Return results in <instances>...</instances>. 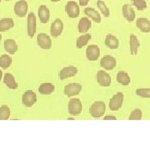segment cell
I'll return each instance as SVG.
<instances>
[{
    "mask_svg": "<svg viewBox=\"0 0 150 150\" xmlns=\"http://www.w3.org/2000/svg\"><path fill=\"white\" fill-rule=\"evenodd\" d=\"M105 110H106L105 103L103 101H97L92 104L89 112L93 118H99L103 116V114L105 113Z\"/></svg>",
    "mask_w": 150,
    "mask_h": 150,
    "instance_id": "cell-1",
    "label": "cell"
},
{
    "mask_svg": "<svg viewBox=\"0 0 150 150\" xmlns=\"http://www.w3.org/2000/svg\"><path fill=\"white\" fill-rule=\"evenodd\" d=\"M123 98H124V95L123 93L118 92L117 93H115L112 97V98L109 100L108 107L110 108V110H112V111L118 110L123 105Z\"/></svg>",
    "mask_w": 150,
    "mask_h": 150,
    "instance_id": "cell-2",
    "label": "cell"
},
{
    "mask_svg": "<svg viewBox=\"0 0 150 150\" xmlns=\"http://www.w3.org/2000/svg\"><path fill=\"white\" fill-rule=\"evenodd\" d=\"M65 11L69 18H76L79 16L80 13L79 4H78L74 1H69L65 5Z\"/></svg>",
    "mask_w": 150,
    "mask_h": 150,
    "instance_id": "cell-3",
    "label": "cell"
},
{
    "mask_svg": "<svg viewBox=\"0 0 150 150\" xmlns=\"http://www.w3.org/2000/svg\"><path fill=\"white\" fill-rule=\"evenodd\" d=\"M83 105L79 98H71L69 102V112L72 115H79L82 112Z\"/></svg>",
    "mask_w": 150,
    "mask_h": 150,
    "instance_id": "cell-4",
    "label": "cell"
},
{
    "mask_svg": "<svg viewBox=\"0 0 150 150\" xmlns=\"http://www.w3.org/2000/svg\"><path fill=\"white\" fill-rule=\"evenodd\" d=\"M38 45L42 48L48 50L52 48V39L46 33H39L37 36Z\"/></svg>",
    "mask_w": 150,
    "mask_h": 150,
    "instance_id": "cell-5",
    "label": "cell"
},
{
    "mask_svg": "<svg viewBox=\"0 0 150 150\" xmlns=\"http://www.w3.org/2000/svg\"><path fill=\"white\" fill-rule=\"evenodd\" d=\"M117 64V61L111 55H105L100 60V66L106 70H112Z\"/></svg>",
    "mask_w": 150,
    "mask_h": 150,
    "instance_id": "cell-6",
    "label": "cell"
},
{
    "mask_svg": "<svg viewBox=\"0 0 150 150\" xmlns=\"http://www.w3.org/2000/svg\"><path fill=\"white\" fill-rule=\"evenodd\" d=\"M22 101H23V103L25 107H32L33 105L37 102V95L34 92L31 91V90H28L23 93Z\"/></svg>",
    "mask_w": 150,
    "mask_h": 150,
    "instance_id": "cell-7",
    "label": "cell"
},
{
    "mask_svg": "<svg viewBox=\"0 0 150 150\" xmlns=\"http://www.w3.org/2000/svg\"><path fill=\"white\" fill-rule=\"evenodd\" d=\"M79 69L74 66H69V67H65L64 69L60 70L59 72V79L61 80H64L71 77H74L75 75L78 74Z\"/></svg>",
    "mask_w": 150,
    "mask_h": 150,
    "instance_id": "cell-8",
    "label": "cell"
},
{
    "mask_svg": "<svg viewBox=\"0 0 150 150\" xmlns=\"http://www.w3.org/2000/svg\"><path fill=\"white\" fill-rule=\"evenodd\" d=\"M83 87L80 83H69L68 85L64 87V94L68 97H73L75 95H78L80 93L81 90H82Z\"/></svg>",
    "mask_w": 150,
    "mask_h": 150,
    "instance_id": "cell-9",
    "label": "cell"
},
{
    "mask_svg": "<svg viewBox=\"0 0 150 150\" xmlns=\"http://www.w3.org/2000/svg\"><path fill=\"white\" fill-rule=\"evenodd\" d=\"M28 3L26 0H18L14 5V13L17 16L24 17L28 13Z\"/></svg>",
    "mask_w": 150,
    "mask_h": 150,
    "instance_id": "cell-10",
    "label": "cell"
},
{
    "mask_svg": "<svg viewBox=\"0 0 150 150\" xmlns=\"http://www.w3.org/2000/svg\"><path fill=\"white\" fill-rule=\"evenodd\" d=\"M100 56V49L97 45H89L86 50V57L89 61H96Z\"/></svg>",
    "mask_w": 150,
    "mask_h": 150,
    "instance_id": "cell-11",
    "label": "cell"
},
{
    "mask_svg": "<svg viewBox=\"0 0 150 150\" xmlns=\"http://www.w3.org/2000/svg\"><path fill=\"white\" fill-rule=\"evenodd\" d=\"M63 29H64V23L61 19H55L52 25H51V28H50V33H51V35L52 37L57 38L60 36L62 34L63 32Z\"/></svg>",
    "mask_w": 150,
    "mask_h": 150,
    "instance_id": "cell-12",
    "label": "cell"
},
{
    "mask_svg": "<svg viewBox=\"0 0 150 150\" xmlns=\"http://www.w3.org/2000/svg\"><path fill=\"white\" fill-rule=\"evenodd\" d=\"M36 16L33 13H30L28 16V34L31 38L36 33Z\"/></svg>",
    "mask_w": 150,
    "mask_h": 150,
    "instance_id": "cell-13",
    "label": "cell"
},
{
    "mask_svg": "<svg viewBox=\"0 0 150 150\" xmlns=\"http://www.w3.org/2000/svg\"><path fill=\"white\" fill-rule=\"evenodd\" d=\"M122 13H123V18L127 20L128 22H134L135 20V12H134V8L133 6L130 5V4H124L122 7Z\"/></svg>",
    "mask_w": 150,
    "mask_h": 150,
    "instance_id": "cell-14",
    "label": "cell"
},
{
    "mask_svg": "<svg viewBox=\"0 0 150 150\" xmlns=\"http://www.w3.org/2000/svg\"><path fill=\"white\" fill-rule=\"evenodd\" d=\"M97 81L100 86L108 87L111 84V77L108 73L100 70L97 74Z\"/></svg>",
    "mask_w": 150,
    "mask_h": 150,
    "instance_id": "cell-15",
    "label": "cell"
},
{
    "mask_svg": "<svg viewBox=\"0 0 150 150\" xmlns=\"http://www.w3.org/2000/svg\"><path fill=\"white\" fill-rule=\"evenodd\" d=\"M38 18L42 23H47L50 18V11L48 8L45 5H40L38 8Z\"/></svg>",
    "mask_w": 150,
    "mask_h": 150,
    "instance_id": "cell-16",
    "label": "cell"
},
{
    "mask_svg": "<svg viewBox=\"0 0 150 150\" xmlns=\"http://www.w3.org/2000/svg\"><path fill=\"white\" fill-rule=\"evenodd\" d=\"M136 26L143 33L150 32V20L146 18H139L136 20Z\"/></svg>",
    "mask_w": 150,
    "mask_h": 150,
    "instance_id": "cell-17",
    "label": "cell"
},
{
    "mask_svg": "<svg viewBox=\"0 0 150 150\" xmlns=\"http://www.w3.org/2000/svg\"><path fill=\"white\" fill-rule=\"evenodd\" d=\"M129 45H130V54L131 55H137L139 48L140 43L138 38L134 34H131L129 37Z\"/></svg>",
    "mask_w": 150,
    "mask_h": 150,
    "instance_id": "cell-18",
    "label": "cell"
},
{
    "mask_svg": "<svg viewBox=\"0 0 150 150\" xmlns=\"http://www.w3.org/2000/svg\"><path fill=\"white\" fill-rule=\"evenodd\" d=\"M105 45L110 49H117L119 46V42L117 37L112 34H108L105 38Z\"/></svg>",
    "mask_w": 150,
    "mask_h": 150,
    "instance_id": "cell-19",
    "label": "cell"
},
{
    "mask_svg": "<svg viewBox=\"0 0 150 150\" xmlns=\"http://www.w3.org/2000/svg\"><path fill=\"white\" fill-rule=\"evenodd\" d=\"M92 26L91 21L88 18H82L78 25V29L79 33H85L88 32Z\"/></svg>",
    "mask_w": 150,
    "mask_h": 150,
    "instance_id": "cell-20",
    "label": "cell"
},
{
    "mask_svg": "<svg viewBox=\"0 0 150 150\" xmlns=\"http://www.w3.org/2000/svg\"><path fill=\"white\" fill-rule=\"evenodd\" d=\"M55 87L53 83H43L38 88V92L43 94V95H48V94H52L54 92Z\"/></svg>",
    "mask_w": 150,
    "mask_h": 150,
    "instance_id": "cell-21",
    "label": "cell"
},
{
    "mask_svg": "<svg viewBox=\"0 0 150 150\" xmlns=\"http://www.w3.org/2000/svg\"><path fill=\"white\" fill-rule=\"evenodd\" d=\"M84 13L88 18H90L93 21L95 22V23H100L101 20H102L99 13L97 12V10H95L93 8H86L85 9H84Z\"/></svg>",
    "mask_w": 150,
    "mask_h": 150,
    "instance_id": "cell-22",
    "label": "cell"
},
{
    "mask_svg": "<svg viewBox=\"0 0 150 150\" xmlns=\"http://www.w3.org/2000/svg\"><path fill=\"white\" fill-rule=\"evenodd\" d=\"M4 82L5 83L7 87L10 89H16L18 88V83L15 81V79L13 75L9 74V73H7L4 74Z\"/></svg>",
    "mask_w": 150,
    "mask_h": 150,
    "instance_id": "cell-23",
    "label": "cell"
},
{
    "mask_svg": "<svg viewBox=\"0 0 150 150\" xmlns=\"http://www.w3.org/2000/svg\"><path fill=\"white\" fill-rule=\"evenodd\" d=\"M4 48L5 50L10 54H14L18 50V45L15 40L13 39H6L4 41Z\"/></svg>",
    "mask_w": 150,
    "mask_h": 150,
    "instance_id": "cell-24",
    "label": "cell"
},
{
    "mask_svg": "<svg viewBox=\"0 0 150 150\" xmlns=\"http://www.w3.org/2000/svg\"><path fill=\"white\" fill-rule=\"evenodd\" d=\"M14 26L13 20L10 18H5L0 20V32H5Z\"/></svg>",
    "mask_w": 150,
    "mask_h": 150,
    "instance_id": "cell-25",
    "label": "cell"
},
{
    "mask_svg": "<svg viewBox=\"0 0 150 150\" xmlns=\"http://www.w3.org/2000/svg\"><path fill=\"white\" fill-rule=\"evenodd\" d=\"M117 81L120 84H122L123 86L129 85L131 82L130 77L128 73L123 72V71H119L117 74Z\"/></svg>",
    "mask_w": 150,
    "mask_h": 150,
    "instance_id": "cell-26",
    "label": "cell"
},
{
    "mask_svg": "<svg viewBox=\"0 0 150 150\" xmlns=\"http://www.w3.org/2000/svg\"><path fill=\"white\" fill-rule=\"evenodd\" d=\"M91 34H89V33H85V34L80 36L76 41V47L78 48H83L85 45L88 44V41L91 39Z\"/></svg>",
    "mask_w": 150,
    "mask_h": 150,
    "instance_id": "cell-27",
    "label": "cell"
},
{
    "mask_svg": "<svg viewBox=\"0 0 150 150\" xmlns=\"http://www.w3.org/2000/svg\"><path fill=\"white\" fill-rule=\"evenodd\" d=\"M97 6L98 8L99 11L102 13V14L106 18H108L110 15V11L109 8H108V6L106 5V4L103 1V0H98L97 1Z\"/></svg>",
    "mask_w": 150,
    "mask_h": 150,
    "instance_id": "cell-28",
    "label": "cell"
},
{
    "mask_svg": "<svg viewBox=\"0 0 150 150\" xmlns=\"http://www.w3.org/2000/svg\"><path fill=\"white\" fill-rule=\"evenodd\" d=\"M11 64H12V59L10 56L6 54L0 56V68L5 69L9 68Z\"/></svg>",
    "mask_w": 150,
    "mask_h": 150,
    "instance_id": "cell-29",
    "label": "cell"
},
{
    "mask_svg": "<svg viewBox=\"0 0 150 150\" xmlns=\"http://www.w3.org/2000/svg\"><path fill=\"white\" fill-rule=\"evenodd\" d=\"M10 116V108L4 105L0 107V120H7Z\"/></svg>",
    "mask_w": 150,
    "mask_h": 150,
    "instance_id": "cell-30",
    "label": "cell"
},
{
    "mask_svg": "<svg viewBox=\"0 0 150 150\" xmlns=\"http://www.w3.org/2000/svg\"><path fill=\"white\" fill-rule=\"evenodd\" d=\"M132 3H133V5L139 11L144 10L148 7L146 0H132Z\"/></svg>",
    "mask_w": 150,
    "mask_h": 150,
    "instance_id": "cell-31",
    "label": "cell"
},
{
    "mask_svg": "<svg viewBox=\"0 0 150 150\" xmlns=\"http://www.w3.org/2000/svg\"><path fill=\"white\" fill-rule=\"evenodd\" d=\"M143 117V112L140 108H135L134 109L130 116H129V120H141Z\"/></svg>",
    "mask_w": 150,
    "mask_h": 150,
    "instance_id": "cell-32",
    "label": "cell"
},
{
    "mask_svg": "<svg viewBox=\"0 0 150 150\" xmlns=\"http://www.w3.org/2000/svg\"><path fill=\"white\" fill-rule=\"evenodd\" d=\"M135 93L137 96L150 98V88H138L136 89Z\"/></svg>",
    "mask_w": 150,
    "mask_h": 150,
    "instance_id": "cell-33",
    "label": "cell"
},
{
    "mask_svg": "<svg viewBox=\"0 0 150 150\" xmlns=\"http://www.w3.org/2000/svg\"><path fill=\"white\" fill-rule=\"evenodd\" d=\"M90 0H79V6H86L88 5V4L89 3Z\"/></svg>",
    "mask_w": 150,
    "mask_h": 150,
    "instance_id": "cell-34",
    "label": "cell"
},
{
    "mask_svg": "<svg viewBox=\"0 0 150 150\" xmlns=\"http://www.w3.org/2000/svg\"><path fill=\"white\" fill-rule=\"evenodd\" d=\"M104 120H116L117 118L115 116H112V115H108V116H105L103 118Z\"/></svg>",
    "mask_w": 150,
    "mask_h": 150,
    "instance_id": "cell-35",
    "label": "cell"
},
{
    "mask_svg": "<svg viewBox=\"0 0 150 150\" xmlns=\"http://www.w3.org/2000/svg\"><path fill=\"white\" fill-rule=\"evenodd\" d=\"M2 77H3V72L0 70V81H1V79H2Z\"/></svg>",
    "mask_w": 150,
    "mask_h": 150,
    "instance_id": "cell-36",
    "label": "cell"
},
{
    "mask_svg": "<svg viewBox=\"0 0 150 150\" xmlns=\"http://www.w3.org/2000/svg\"><path fill=\"white\" fill-rule=\"evenodd\" d=\"M52 2H54V3H56V2H59V1H60V0H51Z\"/></svg>",
    "mask_w": 150,
    "mask_h": 150,
    "instance_id": "cell-37",
    "label": "cell"
},
{
    "mask_svg": "<svg viewBox=\"0 0 150 150\" xmlns=\"http://www.w3.org/2000/svg\"><path fill=\"white\" fill-rule=\"evenodd\" d=\"M1 40H2V34H0V42H1Z\"/></svg>",
    "mask_w": 150,
    "mask_h": 150,
    "instance_id": "cell-38",
    "label": "cell"
},
{
    "mask_svg": "<svg viewBox=\"0 0 150 150\" xmlns=\"http://www.w3.org/2000/svg\"><path fill=\"white\" fill-rule=\"evenodd\" d=\"M1 1H2V0H0V3H1Z\"/></svg>",
    "mask_w": 150,
    "mask_h": 150,
    "instance_id": "cell-39",
    "label": "cell"
}]
</instances>
